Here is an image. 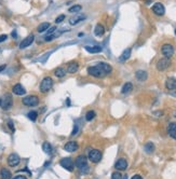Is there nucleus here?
I'll return each mask as SVG.
<instances>
[{
  "label": "nucleus",
  "instance_id": "f257e3e1",
  "mask_svg": "<svg viewBox=\"0 0 176 179\" xmlns=\"http://www.w3.org/2000/svg\"><path fill=\"white\" fill-rule=\"evenodd\" d=\"M112 71V68L107 63H99L95 66H90L88 68V74L95 78H104Z\"/></svg>",
  "mask_w": 176,
  "mask_h": 179
},
{
  "label": "nucleus",
  "instance_id": "f03ea898",
  "mask_svg": "<svg viewBox=\"0 0 176 179\" xmlns=\"http://www.w3.org/2000/svg\"><path fill=\"white\" fill-rule=\"evenodd\" d=\"M75 166L80 170L81 173L89 172V165H88V160L84 155H79L75 160Z\"/></svg>",
  "mask_w": 176,
  "mask_h": 179
},
{
  "label": "nucleus",
  "instance_id": "7ed1b4c3",
  "mask_svg": "<svg viewBox=\"0 0 176 179\" xmlns=\"http://www.w3.org/2000/svg\"><path fill=\"white\" fill-rule=\"evenodd\" d=\"M53 86V80L50 77H46L43 78V80L40 83V92L41 93H47L49 92Z\"/></svg>",
  "mask_w": 176,
  "mask_h": 179
},
{
  "label": "nucleus",
  "instance_id": "20e7f679",
  "mask_svg": "<svg viewBox=\"0 0 176 179\" xmlns=\"http://www.w3.org/2000/svg\"><path fill=\"white\" fill-rule=\"evenodd\" d=\"M1 100H2V103H1V108H2L3 110H9V109H11L12 106H13V98H12V95L9 94V93L5 94V96H3V98L1 99Z\"/></svg>",
  "mask_w": 176,
  "mask_h": 179
},
{
  "label": "nucleus",
  "instance_id": "39448f33",
  "mask_svg": "<svg viewBox=\"0 0 176 179\" xmlns=\"http://www.w3.org/2000/svg\"><path fill=\"white\" fill-rule=\"evenodd\" d=\"M23 105L27 106V107H35L39 104V98L35 95H30V96H26L22 99Z\"/></svg>",
  "mask_w": 176,
  "mask_h": 179
},
{
  "label": "nucleus",
  "instance_id": "423d86ee",
  "mask_svg": "<svg viewBox=\"0 0 176 179\" xmlns=\"http://www.w3.org/2000/svg\"><path fill=\"white\" fill-rule=\"evenodd\" d=\"M161 53L165 58H171L174 55V46L172 44H163L161 48Z\"/></svg>",
  "mask_w": 176,
  "mask_h": 179
},
{
  "label": "nucleus",
  "instance_id": "0eeeda50",
  "mask_svg": "<svg viewBox=\"0 0 176 179\" xmlns=\"http://www.w3.org/2000/svg\"><path fill=\"white\" fill-rule=\"evenodd\" d=\"M61 166L62 167H64L66 170H68V172H73V167H75V163H73V161L71 160L70 158H64L61 160L60 162Z\"/></svg>",
  "mask_w": 176,
  "mask_h": 179
},
{
  "label": "nucleus",
  "instance_id": "6e6552de",
  "mask_svg": "<svg viewBox=\"0 0 176 179\" xmlns=\"http://www.w3.org/2000/svg\"><path fill=\"white\" fill-rule=\"evenodd\" d=\"M101 159H102V153L99 150L94 149L89 152V160L91 161L92 163H99V161H101Z\"/></svg>",
  "mask_w": 176,
  "mask_h": 179
},
{
  "label": "nucleus",
  "instance_id": "1a4fd4ad",
  "mask_svg": "<svg viewBox=\"0 0 176 179\" xmlns=\"http://www.w3.org/2000/svg\"><path fill=\"white\" fill-rule=\"evenodd\" d=\"M170 65H171V62H170V58H161V60H158V63H157V69H158L159 71H163L165 70V69H167L170 67Z\"/></svg>",
  "mask_w": 176,
  "mask_h": 179
},
{
  "label": "nucleus",
  "instance_id": "9d476101",
  "mask_svg": "<svg viewBox=\"0 0 176 179\" xmlns=\"http://www.w3.org/2000/svg\"><path fill=\"white\" fill-rule=\"evenodd\" d=\"M152 12L155 14V15H159V16H162L164 15L165 13V8L162 3L160 2H157L152 5Z\"/></svg>",
  "mask_w": 176,
  "mask_h": 179
},
{
  "label": "nucleus",
  "instance_id": "9b49d317",
  "mask_svg": "<svg viewBox=\"0 0 176 179\" xmlns=\"http://www.w3.org/2000/svg\"><path fill=\"white\" fill-rule=\"evenodd\" d=\"M20 162H21V159H20V156L16 153H11L8 156V164H9L10 166H12V167L17 166L18 164H20Z\"/></svg>",
  "mask_w": 176,
  "mask_h": 179
},
{
  "label": "nucleus",
  "instance_id": "f8f14e48",
  "mask_svg": "<svg viewBox=\"0 0 176 179\" xmlns=\"http://www.w3.org/2000/svg\"><path fill=\"white\" fill-rule=\"evenodd\" d=\"M34 39H35L34 35H29L28 37H26L25 39L20 43V49H25V48H27V46H29L30 44L34 42Z\"/></svg>",
  "mask_w": 176,
  "mask_h": 179
},
{
  "label": "nucleus",
  "instance_id": "ddd939ff",
  "mask_svg": "<svg viewBox=\"0 0 176 179\" xmlns=\"http://www.w3.org/2000/svg\"><path fill=\"white\" fill-rule=\"evenodd\" d=\"M12 92H13L15 95H18V96H21V95L25 94V93H26V90L24 89L23 85L20 84V83H17V84H15L13 86V89H12Z\"/></svg>",
  "mask_w": 176,
  "mask_h": 179
},
{
  "label": "nucleus",
  "instance_id": "4468645a",
  "mask_svg": "<svg viewBox=\"0 0 176 179\" xmlns=\"http://www.w3.org/2000/svg\"><path fill=\"white\" fill-rule=\"evenodd\" d=\"M78 148H79V146H78V144L76 141H69L64 146V149L67 152H75L78 150Z\"/></svg>",
  "mask_w": 176,
  "mask_h": 179
},
{
  "label": "nucleus",
  "instance_id": "2eb2a0df",
  "mask_svg": "<svg viewBox=\"0 0 176 179\" xmlns=\"http://www.w3.org/2000/svg\"><path fill=\"white\" fill-rule=\"evenodd\" d=\"M114 167H116L118 170H126V167H128V162H126L124 159H120V160H118L116 162Z\"/></svg>",
  "mask_w": 176,
  "mask_h": 179
},
{
  "label": "nucleus",
  "instance_id": "dca6fc26",
  "mask_svg": "<svg viewBox=\"0 0 176 179\" xmlns=\"http://www.w3.org/2000/svg\"><path fill=\"white\" fill-rule=\"evenodd\" d=\"M167 133H169V135L171 136L173 139L176 140V123L175 122H172V123L169 124V126H167Z\"/></svg>",
  "mask_w": 176,
  "mask_h": 179
},
{
  "label": "nucleus",
  "instance_id": "f3484780",
  "mask_svg": "<svg viewBox=\"0 0 176 179\" xmlns=\"http://www.w3.org/2000/svg\"><path fill=\"white\" fill-rule=\"evenodd\" d=\"M165 87L167 90H176V79L175 78H169L165 81Z\"/></svg>",
  "mask_w": 176,
  "mask_h": 179
},
{
  "label": "nucleus",
  "instance_id": "a211bd4d",
  "mask_svg": "<svg viewBox=\"0 0 176 179\" xmlns=\"http://www.w3.org/2000/svg\"><path fill=\"white\" fill-rule=\"evenodd\" d=\"M85 51H88L89 53H99L103 51V49H102V46H84Z\"/></svg>",
  "mask_w": 176,
  "mask_h": 179
},
{
  "label": "nucleus",
  "instance_id": "6ab92c4d",
  "mask_svg": "<svg viewBox=\"0 0 176 179\" xmlns=\"http://www.w3.org/2000/svg\"><path fill=\"white\" fill-rule=\"evenodd\" d=\"M78 69H79V65H78L77 62L70 63V64L68 65V67H67V72H68V74H75V72L78 71Z\"/></svg>",
  "mask_w": 176,
  "mask_h": 179
},
{
  "label": "nucleus",
  "instance_id": "aec40b11",
  "mask_svg": "<svg viewBox=\"0 0 176 179\" xmlns=\"http://www.w3.org/2000/svg\"><path fill=\"white\" fill-rule=\"evenodd\" d=\"M104 32H105V28H104L103 25H101V24H97V25L95 26V29H94V34H95V36H97V37H102L104 35Z\"/></svg>",
  "mask_w": 176,
  "mask_h": 179
},
{
  "label": "nucleus",
  "instance_id": "412c9836",
  "mask_svg": "<svg viewBox=\"0 0 176 179\" xmlns=\"http://www.w3.org/2000/svg\"><path fill=\"white\" fill-rule=\"evenodd\" d=\"M135 76H136V78H137L138 81H145L147 79V77H148V75H147L146 71L144 70H138L136 71V74H135Z\"/></svg>",
  "mask_w": 176,
  "mask_h": 179
},
{
  "label": "nucleus",
  "instance_id": "4be33fe9",
  "mask_svg": "<svg viewBox=\"0 0 176 179\" xmlns=\"http://www.w3.org/2000/svg\"><path fill=\"white\" fill-rule=\"evenodd\" d=\"M131 56V49H126V50L123 51V53L121 54V56L119 57L120 62H125L126 60H129Z\"/></svg>",
  "mask_w": 176,
  "mask_h": 179
},
{
  "label": "nucleus",
  "instance_id": "5701e85b",
  "mask_svg": "<svg viewBox=\"0 0 176 179\" xmlns=\"http://www.w3.org/2000/svg\"><path fill=\"white\" fill-rule=\"evenodd\" d=\"M11 172L7 168H2L1 172H0V178L1 179H11Z\"/></svg>",
  "mask_w": 176,
  "mask_h": 179
},
{
  "label": "nucleus",
  "instance_id": "b1692460",
  "mask_svg": "<svg viewBox=\"0 0 176 179\" xmlns=\"http://www.w3.org/2000/svg\"><path fill=\"white\" fill-rule=\"evenodd\" d=\"M84 19H85L84 15H78V16H76V17H73V19H70V21H69V24H70V25H76V24H78L79 22L83 21Z\"/></svg>",
  "mask_w": 176,
  "mask_h": 179
},
{
  "label": "nucleus",
  "instance_id": "393cba45",
  "mask_svg": "<svg viewBox=\"0 0 176 179\" xmlns=\"http://www.w3.org/2000/svg\"><path fill=\"white\" fill-rule=\"evenodd\" d=\"M54 74H55V76H56L57 78H63V77L66 75V70H65L63 67H58V68L55 69Z\"/></svg>",
  "mask_w": 176,
  "mask_h": 179
},
{
  "label": "nucleus",
  "instance_id": "a878e982",
  "mask_svg": "<svg viewBox=\"0 0 176 179\" xmlns=\"http://www.w3.org/2000/svg\"><path fill=\"white\" fill-rule=\"evenodd\" d=\"M132 90H133L132 83L128 82V83H125V84L123 85V87H122V90H121V92L123 93V94H128V93H130Z\"/></svg>",
  "mask_w": 176,
  "mask_h": 179
},
{
  "label": "nucleus",
  "instance_id": "bb28decb",
  "mask_svg": "<svg viewBox=\"0 0 176 179\" xmlns=\"http://www.w3.org/2000/svg\"><path fill=\"white\" fill-rule=\"evenodd\" d=\"M49 28H50V24H49L48 22H46V23L40 24V25L38 26V28H37V30H38V32H44L46 30H48Z\"/></svg>",
  "mask_w": 176,
  "mask_h": 179
},
{
  "label": "nucleus",
  "instance_id": "cd10ccee",
  "mask_svg": "<svg viewBox=\"0 0 176 179\" xmlns=\"http://www.w3.org/2000/svg\"><path fill=\"white\" fill-rule=\"evenodd\" d=\"M144 149L147 153H152L153 150H155V145H153L152 142H147L146 145H145Z\"/></svg>",
  "mask_w": 176,
  "mask_h": 179
},
{
  "label": "nucleus",
  "instance_id": "c85d7f7f",
  "mask_svg": "<svg viewBox=\"0 0 176 179\" xmlns=\"http://www.w3.org/2000/svg\"><path fill=\"white\" fill-rule=\"evenodd\" d=\"M81 9H82V7H81L80 5H73V7L69 8L68 12L69 13H79V12L81 11Z\"/></svg>",
  "mask_w": 176,
  "mask_h": 179
},
{
  "label": "nucleus",
  "instance_id": "c756f323",
  "mask_svg": "<svg viewBox=\"0 0 176 179\" xmlns=\"http://www.w3.org/2000/svg\"><path fill=\"white\" fill-rule=\"evenodd\" d=\"M42 149H43V151L46 152V153L50 154L51 152H52V147H51V145L49 144V142H43V145H42Z\"/></svg>",
  "mask_w": 176,
  "mask_h": 179
},
{
  "label": "nucleus",
  "instance_id": "7c9ffc66",
  "mask_svg": "<svg viewBox=\"0 0 176 179\" xmlns=\"http://www.w3.org/2000/svg\"><path fill=\"white\" fill-rule=\"evenodd\" d=\"M94 118H95V111H93V110L88 111L87 115H85V119H87V121H92Z\"/></svg>",
  "mask_w": 176,
  "mask_h": 179
},
{
  "label": "nucleus",
  "instance_id": "2f4dec72",
  "mask_svg": "<svg viewBox=\"0 0 176 179\" xmlns=\"http://www.w3.org/2000/svg\"><path fill=\"white\" fill-rule=\"evenodd\" d=\"M27 117H28V119L32 120V121H36L37 117H38V113H37L36 111H30V112H28Z\"/></svg>",
  "mask_w": 176,
  "mask_h": 179
},
{
  "label": "nucleus",
  "instance_id": "473e14b6",
  "mask_svg": "<svg viewBox=\"0 0 176 179\" xmlns=\"http://www.w3.org/2000/svg\"><path fill=\"white\" fill-rule=\"evenodd\" d=\"M64 20H65V15H64V14H61V15H58L56 19H55V23H56V24L62 23Z\"/></svg>",
  "mask_w": 176,
  "mask_h": 179
},
{
  "label": "nucleus",
  "instance_id": "72a5a7b5",
  "mask_svg": "<svg viewBox=\"0 0 176 179\" xmlns=\"http://www.w3.org/2000/svg\"><path fill=\"white\" fill-rule=\"evenodd\" d=\"M111 179H122V175L120 174L119 172H114V173H112Z\"/></svg>",
  "mask_w": 176,
  "mask_h": 179
},
{
  "label": "nucleus",
  "instance_id": "f704fd0d",
  "mask_svg": "<svg viewBox=\"0 0 176 179\" xmlns=\"http://www.w3.org/2000/svg\"><path fill=\"white\" fill-rule=\"evenodd\" d=\"M7 38H8L7 35H0V42L6 41V40H7Z\"/></svg>",
  "mask_w": 176,
  "mask_h": 179
},
{
  "label": "nucleus",
  "instance_id": "c9c22d12",
  "mask_svg": "<svg viewBox=\"0 0 176 179\" xmlns=\"http://www.w3.org/2000/svg\"><path fill=\"white\" fill-rule=\"evenodd\" d=\"M55 30H56V27H51L50 29H48V35H52Z\"/></svg>",
  "mask_w": 176,
  "mask_h": 179
},
{
  "label": "nucleus",
  "instance_id": "e433bc0d",
  "mask_svg": "<svg viewBox=\"0 0 176 179\" xmlns=\"http://www.w3.org/2000/svg\"><path fill=\"white\" fill-rule=\"evenodd\" d=\"M13 179H27L25 176H23V175H18V176H15Z\"/></svg>",
  "mask_w": 176,
  "mask_h": 179
},
{
  "label": "nucleus",
  "instance_id": "4c0bfd02",
  "mask_svg": "<svg viewBox=\"0 0 176 179\" xmlns=\"http://www.w3.org/2000/svg\"><path fill=\"white\" fill-rule=\"evenodd\" d=\"M9 126H10V129L12 130V132H14V126H13V122L12 121H9Z\"/></svg>",
  "mask_w": 176,
  "mask_h": 179
},
{
  "label": "nucleus",
  "instance_id": "58836bf2",
  "mask_svg": "<svg viewBox=\"0 0 176 179\" xmlns=\"http://www.w3.org/2000/svg\"><path fill=\"white\" fill-rule=\"evenodd\" d=\"M131 179H143V178H142V176H140V175H134V176H133Z\"/></svg>",
  "mask_w": 176,
  "mask_h": 179
},
{
  "label": "nucleus",
  "instance_id": "ea45409f",
  "mask_svg": "<svg viewBox=\"0 0 176 179\" xmlns=\"http://www.w3.org/2000/svg\"><path fill=\"white\" fill-rule=\"evenodd\" d=\"M77 132H78V127L75 126V129H73V133H71V135H76V134H77Z\"/></svg>",
  "mask_w": 176,
  "mask_h": 179
},
{
  "label": "nucleus",
  "instance_id": "a19ab883",
  "mask_svg": "<svg viewBox=\"0 0 176 179\" xmlns=\"http://www.w3.org/2000/svg\"><path fill=\"white\" fill-rule=\"evenodd\" d=\"M6 69V65H2V66H0V72H2L3 70Z\"/></svg>",
  "mask_w": 176,
  "mask_h": 179
},
{
  "label": "nucleus",
  "instance_id": "79ce46f5",
  "mask_svg": "<svg viewBox=\"0 0 176 179\" xmlns=\"http://www.w3.org/2000/svg\"><path fill=\"white\" fill-rule=\"evenodd\" d=\"M12 36H13V37H16V32L15 31L12 32Z\"/></svg>",
  "mask_w": 176,
  "mask_h": 179
},
{
  "label": "nucleus",
  "instance_id": "37998d69",
  "mask_svg": "<svg viewBox=\"0 0 176 179\" xmlns=\"http://www.w3.org/2000/svg\"><path fill=\"white\" fill-rule=\"evenodd\" d=\"M123 179H128V176H126V175H124V176H123Z\"/></svg>",
  "mask_w": 176,
  "mask_h": 179
},
{
  "label": "nucleus",
  "instance_id": "c03bdc74",
  "mask_svg": "<svg viewBox=\"0 0 176 179\" xmlns=\"http://www.w3.org/2000/svg\"><path fill=\"white\" fill-rule=\"evenodd\" d=\"M1 103H2V100H1V98H0V106H1Z\"/></svg>",
  "mask_w": 176,
  "mask_h": 179
},
{
  "label": "nucleus",
  "instance_id": "a18cd8bd",
  "mask_svg": "<svg viewBox=\"0 0 176 179\" xmlns=\"http://www.w3.org/2000/svg\"><path fill=\"white\" fill-rule=\"evenodd\" d=\"M175 35H176V29H175Z\"/></svg>",
  "mask_w": 176,
  "mask_h": 179
},
{
  "label": "nucleus",
  "instance_id": "49530a36",
  "mask_svg": "<svg viewBox=\"0 0 176 179\" xmlns=\"http://www.w3.org/2000/svg\"><path fill=\"white\" fill-rule=\"evenodd\" d=\"M0 52H1V49H0Z\"/></svg>",
  "mask_w": 176,
  "mask_h": 179
}]
</instances>
